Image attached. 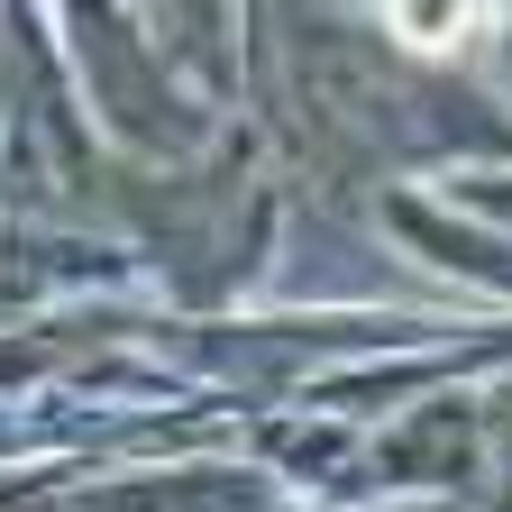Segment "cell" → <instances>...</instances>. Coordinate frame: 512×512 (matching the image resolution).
<instances>
[{"instance_id":"obj_1","label":"cell","mask_w":512,"mask_h":512,"mask_svg":"<svg viewBox=\"0 0 512 512\" xmlns=\"http://www.w3.org/2000/svg\"><path fill=\"white\" fill-rule=\"evenodd\" d=\"M384 19H394L421 55H439V46H458L476 28V0H384Z\"/></svg>"}]
</instances>
